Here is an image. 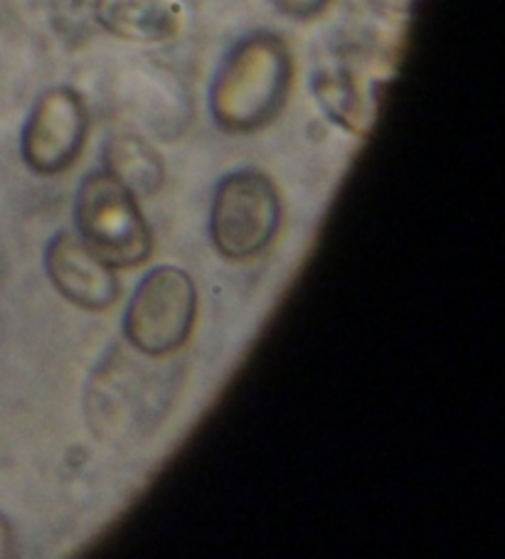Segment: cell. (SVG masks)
I'll return each mask as SVG.
<instances>
[{
    "label": "cell",
    "mask_w": 505,
    "mask_h": 559,
    "mask_svg": "<svg viewBox=\"0 0 505 559\" xmlns=\"http://www.w3.org/2000/svg\"><path fill=\"white\" fill-rule=\"evenodd\" d=\"M291 55L274 35H251L222 62L210 90V109L227 131L265 127L284 106Z\"/></svg>",
    "instance_id": "6da1fadb"
},
{
    "label": "cell",
    "mask_w": 505,
    "mask_h": 559,
    "mask_svg": "<svg viewBox=\"0 0 505 559\" xmlns=\"http://www.w3.org/2000/svg\"><path fill=\"white\" fill-rule=\"evenodd\" d=\"M82 242L111 266H136L151 252V233L133 192L109 170L94 173L77 192Z\"/></svg>",
    "instance_id": "7a4b0ae2"
},
{
    "label": "cell",
    "mask_w": 505,
    "mask_h": 559,
    "mask_svg": "<svg viewBox=\"0 0 505 559\" xmlns=\"http://www.w3.org/2000/svg\"><path fill=\"white\" fill-rule=\"evenodd\" d=\"M279 219L281 202L271 180L257 170L232 173L212 200V242L230 259L255 257L274 239Z\"/></svg>",
    "instance_id": "3957f363"
},
{
    "label": "cell",
    "mask_w": 505,
    "mask_h": 559,
    "mask_svg": "<svg viewBox=\"0 0 505 559\" xmlns=\"http://www.w3.org/2000/svg\"><path fill=\"white\" fill-rule=\"evenodd\" d=\"M196 321V286L180 269L158 266L143 278L126 311V335L143 355H168L188 341Z\"/></svg>",
    "instance_id": "277c9868"
},
{
    "label": "cell",
    "mask_w": 505,
    "mask_h": 559,
    "mask_svg": "<svg viewBox=\"0 0 505 559\" xmlns=\"http://www.w3.org/2000/svg\"><path fill=\"white\" fill-rule=\"evenodd\" d=\"M90 117L80 94L57 86L37 99L23 133V156L27 166L52 176L70 168L84 146Z\"/></svg>",
    "instance_id": "5b68a950"
},
{
    "label": "cell",
    "mask_w": 505,
    "mask_h": 559,
    "mask_svg": "<svg viewBox=\"0 0 505 559\" xmlns=\"http://www.w3.org/2000/svg\"><path fill=\"white\" fill-rule=\"evenodd\" d=\"M47 274L67 301L86 308V311H104L116 301L119 284L99 254H94L80 237L57 235L47 247Z\"/></svg>",
    "instance_id": "8992f818"
},
{
    "label": "cell",
    "mask_w": 505,
    "mask_h": 559,
    "mask_svg": "<svg viewBox=\"0 0 505 559\" xmlns=\"http://www.w3.org/2000/svg\"><path fill=\"white\" fill-rule=\"evenodd\" d=\"M102 23L126 40L158 43L178 31L180 15L165 0H104Z\"/></svg>",
    "instance_id": "52a82bcc"
},
{
    "label": "cell",
    "mask_w": 505,
    "mask_h": 559,
    "mask_svg": "<svg viewBox=\"0 0 505 559\" xmlns=\"http://www.w3.org/2000/svg\"><path fill=\"white\" fill-rule=\"evenodd\" d=\"M109 173L131 192H155L163 182V163L155 151L131 136H116L106 148Z\"/></svg>",
    "instance_id": "ba28073f"
},
{
    "label": "cell",
    "mask_w": 505,
    "mask_h": 559,
    "mask_svg": "<svg viewBox=\"0 0 505 559\" xmlns=\"http://www.w3.org/2000/svg\"><path fill=\"white\" fill-rule=\"evenodd\" d=\"M279 11H284L286 15L294 17H310L324 11L328 5V0H274Z\"/></svg>",
    "instance_id": "9c48e42d"
},
{
    "label": "cell",
    "mask_w": 505,
    "mask_h": 559,
    "mask_svg": "<svg viewBox=\"0 0 505 559\" xmlns=\"http://www.w3.org/2000/svg\"><path fill=\"white\" fill-rule=\"evenodd\" d=\"M8 555H13V533H11V525L0 518V557H8Z\"/></svg>",
    "instance_id": "30bf717a"
}]
</instances>
